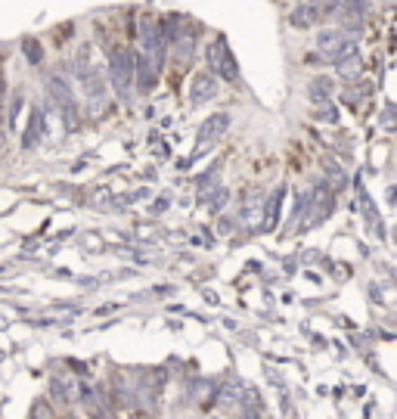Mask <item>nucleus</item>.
Segmentation results:
<instances>
[{
  "instance_id": "423d86ee",
  "label": "nucleus",
  "mask_w": 397,
  "mask_h": 419,
  "mask_svg": "<svg viewBox=\"0 0 397 419\" xmlns=\"http://www.w3.org/2000/svg\"><path fill=\"white\" fill-rule=\"evenodd\" d=\"M50 93H53V99H56V106L62 109V115H66L68 128H72V124L78 121V106H75V97H72V90H68V84L62 81V78H53Z\"/></svg>"
},
{
  "instance_id": "0eeeda50",
  "label": "nucleus",
  "mask_w": 397,
  "mask_h": 419,
  "mask_svg": "<svg viewBox=\"0 0 397 419\" xmlns=\"http://www.w3.org/2000/svg\"><path fill=\"white\" fill-rule=\"evenodd\" d=\"M171 44H174V59L181 62V66H190L193 53H196V28L181 25V31H177V37Z\"/></svg>"
},
{
  "instance_id": "1a4fd4ad",
  "label": "nucleus",
  "mask_w": 397,
  "mask_h": 419,
  "mask_svg": "<svg viewBox=\"0 0 397 419\" xmlns=\"http://www.w3.org/2000/svg\"><path fill=\"white\" fill-rule=\"evenodd\" d=\"M81 78H84V90H87V103H90V112L93 115H99L106 109V103H109V97H106V84L99 81L93 72H81Z\"/></svg>"
},
{
  "instance_id": "ddd939ff",
  "label": "nucleus",
  "mask_w": 397,
  "mask_h": 419,
  "mask_svg": "<svg viewBox=\"0 0 397 419\" xmlns=\"http://www.w3.org/2000/svg\"><path fill=\"white\" fill-rule=\"evenodd\" d=\"M336 68H338V78H345V81H357L363 72V59L357 56V53H351V56H345L341 62H336Z\"/></svg>"
},
{
  "instance_id": "9d476101",
  "label": "nucleus",
  "mask_w": 397,
  "mask_h": 419,
  "mask_svg": "<svg viewBox=\"0 0 397 419\" xmlns=\"http://www.w3.org/2000/svg\"><path fill=\"white\" fill-rule=\"evenodd\" d=\"M320 19H323V10L314 4V0H305V4H298L289 13V25L292 28H310V25H317Z\"/></svg>"
},
{
  "instance_id": "6e6552de",
  "label": "nucleus",
  "mask_w": 397,
  "mask_h": 419,
  "mask_svg": "<svg viewBox=\"0 0 397 419\" xmlns=\"http://www.w3.org/2000/svg\"><path fill=\"white\" fill-rule=\"evenodd\" d=\"M332 208H336V196H332V190L323 183V190H317L314 196V205H310V227H320V224L326 221V217L332 214Z\"/></svg>"
},
{
  "instance_id": "f03ea898",
  "label": "nucleus",
  "mask_w": 397,
  "mask_h": 419,
  "mask_svg": "<svg viewBox=\"0 0 397 419\" xmlns=\"http://www.w3.org/2000/svg\"><path fill=\"white\" fill-rule=\"evenodd\" d=\"M317 50H320L323 59L341 62L345 56L357 53V44H354V37H348L341 28H326V31H320V37H317Z\"/></svg>"
},
{
  "instance_id": "4468645a",
  "label": "nucleus",
  "mask_w": 397,
  "mask_h": 419,
  "mask_svg": "<svg viewBox=\"0 0 397 419\" xmlns=\"http://www.w3.org/2000/svg\"><path fill=\"white\" fill-rule=\"evenodd\" d=\"M41 134H44V112H41V109H35V112H31V124H28L25 137H22L25 150H31V146H35L37 140H41Z\"/></svg>"
},
{
  "instance_id": "2eb2a0df",
  "label": "nucleus",
  "mask_w": 397,
  "mask_h": 419,
  "mask_svg": "<svg viewBox=\"0 0 397 419\" xmlns=\"http://www.w3.org/2000/svg\"><path fill=\"white\" fill-rule=\"evenodd\" d=\"M326 177H329V183L336 186V190H341V186H345V174H341L338 168H329V171H326Z\"/></svg>"
},
{
  "instance_id": "f8f14e48",
  "label": "nucleus",
  "mask_w": 397,
  "mask_h": 419,
  "mask_svg": "<svg viewBox=\"0 0 397 419\" xmlns=\"http://www.w3.org/2000/svg\"><path fill=\"white\" fill-rule=\"evenodd\" d=\"M155 78H159V72H155V66L146 56H137V87L140 90H152L155 87Z\"/></svg>"
},
{
  "instance_id": "7ed1b4c3",
  "label": "nucleus",
  "mask_w": 397,
  "mask_h": 419,
  "mask_svg": "<svg viewBox=\"0 0 397 419\" xmlns=\"http://www.w3.org/2000/svg\"><path fill=\"white\" fill-rule=\"evenodd\" d=\"M208 66H212L214 78H224L230 84H239V66L233 59V50L227 44V37H217V41L208 47Z\"/></svg>"
},
{
  "instance_id": "20e7f679",
  "label": "nucleus",
  "mask_w": 397,
  "mask_h": 419,
  "mask_svg": "<svg viewBox=\"0 0 397 419\" xmlns=\"http://www.w3.org/2000/svg\"><path fill=\"white\" fill-rule=\"evenodd\" d=\"M230 121H233L230 112H214L212 119L202 121V128H199V134H196V155L214 150V146L224 140V134L230 130Z\"/></svg>"
},
{
  "instance_id": "f3484780",
  "label": "nucleus",
  "mask_w": 397,
  "mask_h": 419,
  "mask_svg": "<svg viewBox=\"0 0 397 419\" xmlns=\"http://www.w3.org/2000/svg\"><path fill=\"white\" fill-rule=\"evenodd\" d=\"M320 115H323V119H326V121H336V119H338V112H336V109H332L329 103H323V109H320Z\"/></svg>"
},
{
  "instance_id": "dca6fc26",
  "label": "nucleus",
  "mask_w": 397,
  "mask_h": 419,
  "mask_svg": "<svg viewBox=\"0 0 397 419\" xmlns=\"http://www.w3.org/2000/svg\"><path fill=\"white\" fill-rule=\"evenodd\" d=\"M25 53H28V59H31V62H37V59H41V44L28 41V44H25Z\"/></svg>"
},
{
  "instance_id": "39448f33",
  "label": "nucleus",
  "mask_w": 397,
  "mask_h": 419,
  "mask_svg": "<svg viewBox=\"0 0 397 419\" xmlns=\"http://www.w3.org/2000/svg\"><path fill=\"white\" fill-rule=\"evenodd\" d=\"M217 93H221V84H217V78H214L212 72H199L196 78H193V84H190V99H193V106L212 103Z\"/></svg>"
},
{
  "instance_id": "f257e3e1",
  "label": "nucleus",
  "mask_w": 397,
  "mask_h": 419,
  "mask_svg": "<svg viewBox=\"0 0 397 419\" xmlns=\"http://www.w3.org/2000/svg\"><path fill=\"white\" fill-rule=\"evenodd\" d=\"M109 75H112L118 97L130 99V87H134V78H137V56L128 47H112L109 50Z\"/></svg>"
},
{
  "instance_id": "9b49d317",
  "label": "nucleus",
  "mask_w": 397,
  "mask_h": 419,
  "mask_svg": "<svg viewBox=\"0 0 397 419\" xmlns=\"http://www.w3.org/2000/svg\"><path fill=\"white\" fill-rule=\"evenodd\" d=\"M283 199H286V186H279L274 196L267 199V205H264V217H261V230H274L279 224V208H283Z\"/></svg>"
}]
</instances>
